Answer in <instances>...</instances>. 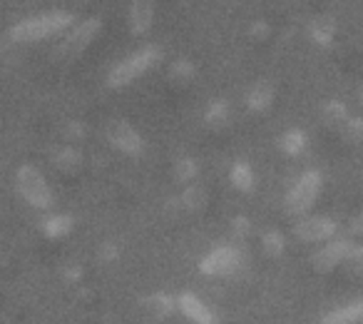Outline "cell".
I'll use <instances>...</instances> for the list:
<instances>
[{"instance_id": "52a82bcc", "label": "cell", "mask_w": 363, "mask_h": 324, "mask_svg": "<svg viewBox=\"0 0 363 324\" xmlns=\"http://www.w3.org/2000/svg\"><path fill=\"white\" fill-rule=\"evenodd\" d=\"M239 267V252L232 247L214 249L209 257H204L202 272L204 274H232Z\"/></svg>"}, {"instance_id": "d6986e66", "label": "cell", "mask_w": 363, "mask_h": 324, "mask_svg": "<svg viewBox=\"0 0 363 324\" xmlns=\"http://www.w3.org/2000/svg\"><path fill=\"white\" fill-rule=\"evenodd\" d=\"M182 200H184V205H187L189 210H202L204 202H207V193H204L202 188H189Z\"/></svg>"}, {"instance_id": "6da1fadb", "label": "cell", "mask_w": 363, "mask_h": 324, "mask_svg": "<svg viewBox=\"0 0 363 324\" xmlns=\"http://www.w3.org/2000/svg\"><path fill=\"white\" fill-rule=\"evenodd\" d=\"M72 13H48V16H38L30 18V21L18 23L16 28L11 31V38L18 43H33L40 40V38H48L52 33L65 31L67 26H72Z\"/></svg>"}, {"instance_id": "5bb4252c", "label": "cell", "mask_w": 363, "mask_h": 324, "mask_svg": "<svg viewBox=\"0 0 363 324\" xmlns=\"http://www.w3.org/2000/svg\"><path fill=\"white\" fill-rule=\"evenodd\" d=\"M323 120L331 127H346V122H348L346 107H343L341 102H328V105L323 107Z\"/></svg>"}, {"instance_id": "603a6c76", "label": "cell", "mask_w": 363, "mask_h": 324, "mask_svg": "<svg viewBox=\"0 0 363 324\" xmlns=\"http://www.w3.org/2000/svg\"><path fill=\"white\" fill-rule=\"evenodd\" d=\"M55 160L60 162L62 168H75L77 162H80V157H77L72 150H60V152H57V157H55Z\"/></svg>"}, {"instance_id": "7c38bea8", "label": "cell", "mask_w": 363, "mask_h": 324, "mask_svg": "<svg viewBox=\"0 0 363 324\" xmlns=\"http://www.w3.org/2000/svg\"><path fill=\"white\" fill-rule=\"evenodd\" d=\"M363 322V302H351L346 307H338L323 317L321 324H358Z\"/></svg>"}, {"instance_id": "d4e9b609", "label": "cell", "mask_w": 363, "mask_h": 324, "mask_svg": "<svg viewBox=\"0 0 363 324\" xmlns=\"http://www.w3.org/2000/svg\"><path fill=\"white\" fill-rule=\"evenodd\" d=\"M177 170H179V173H177L179 178H192V175H194V162L192 160L179 162V168H177Z\"/></svg>"}, {"instance_id": "4316f807", "label": "cell", "mask_w": 363, "mask_h": 324, "mask_svg": "<svg viewBox=\"0 0 363 324\" xmlns=\"http://www.w3.org/2000/svg\"><path fill=\"white\" fill-rule=\"evenodd\" d=\"M351 230H353V232H363V212H361V215H358V217H356V220H353Z\"/></svg>"}, {"instance_id": "8fae6325", "label": "cell", "mask_w": 363, "mask_h": 324, "mask_svg": "<svg viewBox=\"0 0 363 324\" xmlns=\"http://www.w3.org/2000/svg\"><path fill=\"white\" fill-rule=\"evenodd\" d=\"M179 309L187 314L192 322L197 324H214V314L209 312V307L194 294H182L179 297Z\"/></svg>"}, {"instance_id": "9c48e42d", "label": "cell", "mask_w": 363, "mask_h": 324, "mask_svg": "<svg viewBox=\"0 0 363 324\" xmlns=\"http://www.w3.org/2000/svg\"><path fill=\"white\" fill-rule=\"evenodd\" d=\"M348 252H351V244H348L346 239H341V242H331L313 254V267L321 269V272H326V269L336 267L338 262H346Z\"/></svg>"}, {"instance_id": "2e32d148", "label": "cell", "mask_w": 363, "mask_h": 324, "mask_svg": "<svg viewBox=\"0 0 363 324\" xmlns=\"http://www.w3.org/2000/svg\"><path fill=\"white\" fill-rule=\"evenodd\" d=\"M232 183L237 185L239 190H252V185H254L252 170H249L247 165H234V170H232Z\"/></svg>"}, {"instance_id": "ffe728a7", "label": "cell", "mask_w": 363, "mask_h": 324, "mask_svg": "<svg viewBox=\"0 0 363 324\" xmlns=\"http://www.w3.org/2000/svg\"><path fill=\"white\" fill-rule=\"evenodd\" d=\"M169 77L172 80H177V82H187V80H192L194 77V68H192V63H174L172 65V70H169Z\"/></svg>"}, {"instance_id": "e0dca14e", "label": "cell", "mask_w": 363, "mask_h": 324, "mask_svg": "<svg viewBox=\"0 0 363 324\" xmlns=\"http://www.w3.org/2000/svg\"><path fill=\"white\" fill-rule=\"evenodd\" d=\"M70 227H72L70 217H52V220H48V225H45L50 237H62V234L70 232Z\"/></svg>"}, {"instance_id": "484cf974", "label": "cell", "mask_w": 363, "mask_h": 324, "mask_svg": "<svg viewBox=\"0 0 363 324\" xmlns=\"http://www.w3.org/2000/svg\"><path fill=\"white\" fill-rule=\"evenodd\" d=\"M264 242H267V247H269V252H279V249H281V237H279V234H267V239H264Z\"/></svg>"}, {"instance_id": "30bf717a", "label": "cell", "mask_w": 363, "mask_h": 324, "mask_svg": "<svg viewBox=\"0 0 363 324\" xmlns=\"http://www.w3.org/2000/svg\"><path fill=\"white\" fill-rule=\"evenodd\" d=\"M152 21H155V0H132V8H130L132 33H137V36L147 33Z\"/></svg>"}, {"instance_id": "ba28073f", "label": "cell", "mask_w": 363, "mask_h": 324, "mask_svg": "<svg viewBox=\"0 0 363 324\" xmlns=\"http://www.w3.org/2000/svg\"><path fill=\"white\" fill-rule=\"evenodd\" d=\"M336 232V222L328 217H308L296 225V237L303 242H321Z\"/></svg>"}, {"instance_id": "cb8c5ba5", "label": "cell", "mask_w": 363, "mask_h": 324, "mask_svg": "<svg viewBox=\"0 0 363 324\" xmlns=\"http://www.w3.org/2000/svg\"><path fill=\"white\" fill-rule=\"evenodd\" d=\"M224 115H227V107H224L222 102H219V105H212V107H209L207 120L212 122V125H214V122H217V125H219V122L224 120Z\"/></svg>"}, {"instance_id": "3957f363", "label": "cell", "mask_w": 363, "mask_h": 324, "mask_svg": "<svg viewBox=\"0 0 363 324\" xmlns=\"http://www.w3.org/2000/svg\"><path fill=\"white\" fill-rule=\"evenodd\" d=\"M18 190H21V195L33 205V207L45 210L52 205L50 188H48L45 178H43L33 165H23V168L18 170Z\"/></svg>"}, {"instance_id": "83f0119b", "label": "cell", "mask_w": 363, "mask_h": 324, "mask_svg": "<svg viewBox=\"0 0 363 324\" xmlns=\"http://www.w3.org/2000/svg\"><path fill=\"white\" fill-rule=\"evenodd\" d=\"M358 100H361V105H363V90H361V97H358Z\"/></svg>"}, {"instance_id": "ac0fdd59", "label": "cell", "mask_w": 363, "mask_h": 324, "mask_svg": "<svg viewBox=\"0 0 363 324\" xmlns=\"http://www.w3.org/2000/svg\"><path fill=\"white\" fill-rule=\"evenodd\" d=\"M303 142H306V137H303L298 130H291V132H286V135H284L281 147L286 152H291V155H296V152L303 150Z\"/></svg>"}, {"instance_id": "8992f818", "label": "cell", "mask_w": 363, "mask_h": 324, "mask_svg": "<svg viewBox=\"0 0 363 324\" xmlns=\"http://www.w3.org/2000/svg\"><path fill=\"white\" fill-rule=\"evenodd\" d=\"M105 135L117 150L127 152V155H140L142 152L140 135H137V132L132 130V125H127L125 120H110L105 127Z\"/></svg>"}, {"instance_id": "5b68a950", "label": "cell", "mask_w": 363, "mask_h": 324, "mask_svg": "<svg viewBox=\"0 0 363 324\" xmlns=\"http://www.w3.org/2000/svg\"><path fill=\"white\" fill-rule=\"evenodd\" d=\"M100 28H102V23L95 21V18H90V21L80 23V26H77L75 31H72L70 36H67L65 40H62V45H60V50H57V55H60V58H75V55H80V53L85 50V48L90 45V43L97 38Z\"/></svg>"}, {"instance_id": "277c9868", "label": "cell", "mask_w": 363, "mask_h": 324, "mask_svg": "<svg viewBox=\"0 0 363 324\" xmlns=\"http://www.w3.org/2000/svg\"><path fill=\"white\" fill-rule=\"evenodd\" d=\"M318 193H321V175H318L316 170L301 175V180L294 185V190L289 193V198H286L289 212H294V215L306 212V210L316 202Z\"/></svg>"}, {"instance_id": "7402d4cb", "label": "cell", "mask_w": 363, "mask_h": 324, "mask_svg": "<svg viewBox=\"0 0 363 324\" xmlns=\"http://www.w3.org/2000/svg\"><path fill=\"white\" fill-rule=\"evenodd\" d=\"M343 130H346L348 140H361V137H363V120H361V117H358V120H348Z\"/></svg>"}, {"instance_id": "4fadbf2b", "label": "cell", "mask_w": 363, "mask_h": 324, "mask_svg": "<svg viewBox=\"0 0 363 324\" xmlns=\"http://www.w3.org/2000/svg\"><path fill=\"white\" fill-rule=\"evenodd\" d=\"M272 100H274V87L269 85V82H257L254 90L249 92V107H252L254 112L267 110V107L272 105Z\"/></svg>"}, {"instance_id": "44dd1931", "label": "cell", "mask_w": 363, "mask_h": 324, "mask_svg": "<svg viewBox=\"0 0 363 324\" xmlns=\"http://www.w3.org/2000/svg\"><path fill=\"white\" fill-rule=\"evenodd\" d=\"M311 36L316 38V43H321V45H328L331 43V36H333V28L328 21H316L311 26Z\"/></svg>"}, {"instance_id": "9a60e30c", "label": "cell", "mask_w": 363, "mask_h": 324, "mask_svg": "<svg viewBox=\"0 0 363 324\" xmlns=\"http://www.w3.org/2000/svg\"><path fill=\"white\" fill-rule=\"evenodd\" d=\"M145 307L150 309V314L157 319L167 317V314L172 312V302H169V297H164V294H157V297L145 299Z\"/></svg>"}, {"instance_id": "7a4b0ae2", "label": "cell", "mask_w": 363, "mask_h": 324, "mask_svg": "<svg viewBox=\"0 0 363 324\" xmlns=\"http://www.w3.org/2000/svg\"><path fill=\"white\" fill-rule=\"evenodd\" d=\"M160 60H162L160 48L147 45V48H142L140 53H135L132 58H127L125 63H120V65L110 72V80L107 82H110L112 87H125L127 82H132L135 77H140L142 72H147L150 68H155Z\"/></svg>"}]
</instances>
